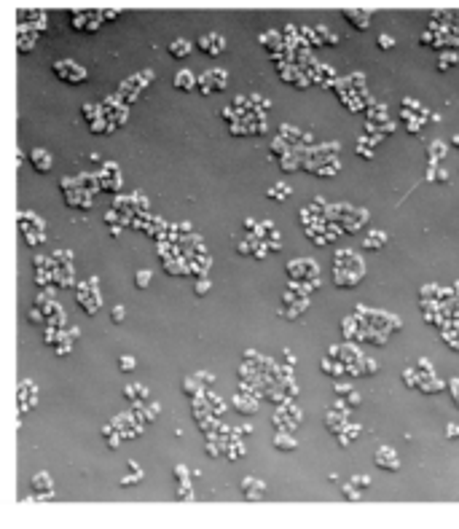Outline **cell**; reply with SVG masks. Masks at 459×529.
Listing matches in <instances>:
<instances>
[{
	"mask_svg": "<svg viewBox=\"0 0 459 529\" xmlns=\"http://www.w3.org/2000/svg\"><path fill=\"white\" fill-rule=\"evenodd\" d=\"M54 75H57V78H62L65 83H70V86H75V83H81V81H86V70H83L81 65L70 62V59H62V62H57V65H54Z\"/></svg>",
	"mask_w": 459,
	"mask_h": 529,
	"instance_id": "6da1fadb",
	"label": "cell"
},
{
	"mask_svg": "<svg viewBox=\"0 0 459 529\" xmlns=\"http://www.w3.org/2000/svg\"><path fill=\"white\" fill-rule=\"evenodd\" d=\"M32 164H35L38 172H48V167H51V156L43 151V148H35L32 151Z\"/></svg>",
	"mask_w": 459,
	"mask_h": 529,
	"instance_id": "277c9868",
	"label": "cell"
},
{
	"mask_svg": "<svg viewBox=\"0 0 459 529\" xmlns=\"http://www.w3.org/2000/svg\"><path fill=\"white\" fill-rule=\"evenodd\" d=\"M379 43H381V49H389V46H392V40H389L387 35H381V38H379Z\"/></svg>",
	"mask_w": 459,
	"mask_h": 529,
	"instance_id": "4fadbf2b",
	"label": "cell"
},
{
	"mask_svg": "<svg viewBox=\"0 0 459 529\" xmlns=\"http://www.w3.org/2000/svg\"><path fill=\"white\" fill-rule=\"evenodd\" d=\"M148 279H150V271H140V274H137V287H148Z\"/></svg>",
	"mask_w": 459,
	"mask_h": 529,
	"instance_id": "30bf717a",
	"label": "cell"
},
{
	"mask_svg": "<svg viewBox=\"0 0 459 529\" xmlns=\"http://www.w3.org/2000/svg\"><path fill=\"white\" fill-rule=\"evenodd\" d=\"M118 363H121V371H134V357L121 355V357H118Z\"/></svg>",
	"mask_w": 459,
	"mask_h": 529,
	"instance_id": "9c48e42d",
	"label": "cell"
},
{
	"mask_svg": "<svg viewBox=\"0 0 459 529\" xmlns=\"http://www.w3.org/2000/svg\"><path fill=\"white\" fill-rule=\"evenodd\" d=\"M242 489H244V497H250V500H261L263 497V484L255 481V478H247L242 484Z\"/></svg>",
	"mask_w": 459,
	"mask_h": 529,
	"instance_id": "5b68a950",
	"label": "cell"
},
{
	"mask_svg": "<svg viewBox=\"0 0 459 529\" xmlns=\"http://www.w3.org/2000/svg\"><path fill=\"white\" fill-rule=\"evenodd\" d=\"M113 320H116V322L124 320V309H121V306H116V309H113Z\"/></svg>",
	"mask_w": 459,
	"mask_h": 529,
	"instance_id": "8fae6325",
	"label": "cell"
},
{
	"mask_svg": "<svg viewBox=\"0 0 459 529\" xmlns=\"http://www.w3.org/2000/svg\"><path fill=\"white\" fill-rule=\"evenodd\" d=\"M199 49L204 51V54H220V51L226 49L223 43V35H218V32H207V35H201L199 38Z\"/></svg>",
	"mask_w": 459,
	"mask_h": 529,
	"instance_id": "7a4b0ae2",
	"label": "cell"
},
{
	"mask_svg": "<svg viewBox=\"0 0 459 529\" xmlns=\"http://www.w3.org/2000/svg\"><path fill=\"white\" fill-rule=\"evenodd\" d=\"M277 446H287V449H293L295 443H293V441H285V438H277Z\"/></svg>",
	"mask_w": 459,
	"mask_h": 529,
	"instance_id": "7c38bea8",
	"label": "cell"
},
{
	"mask_svg": "<svg viewBox=\"0 0 459 529\" xmlns=\"http://www.w3.org/2000/svg\"><path fill=\"white\" fill-rule=\"evenodd\" d=\"M376 465L384 467V470H395V467H397V459H389V449H381V454L376 457Z\"/></svg>",
	"mask_w": 459,
	"mask_h": 529,
	"instance_id": "52a82bcc",
	"label": "cell"
},
{
	"mask_svg": "<svg viewBox=\"0 0 459 529\" xmlns=\"http://www.w3.org/2000/svg\"><path fill=\"white\" fill-rule=\"evenodd\" d=\"M191 49H193V43H188V40L180 38V40H175V43L169 46V54H172L175 59H185V57L191 54Z\"/></svg>",
	"mask_w": 459,
	"mask_h": 529,
	"instance_id": "8992f818",
	"label": "cell"
},
{
	"mask_svg": "<svg viewBox=\"0 0 459 529\" xmlns=\"http://www.w3.org/2000/svg\"><path fill=\"white\" fill-rule=\"evenodd\" d=\"M32 486H35V489H46V494H51V481H48L46 473H38L35 478H32Z\"/></svg>",
	"mask_w": 459,
	"mask_h": 529,
	"instance_id": "ba28073f",
	"label": "cell"
},
{
	"mask_svg": "<svg viewBox=\"0 0 459 529\" xmlns=\"http://www.w3.org/2000/svg\"><path fill=\"white\" fill-rule=\"evenodd\" d=\"M175 86L180 91H193V89H196V78H193L191 70H180L175 75Z\"/></svg>",
	"mask_w": 459,
	"mask_h": 529,
	"instance_id": "3957f363",
	"label": "cell"
}]
</instances>
